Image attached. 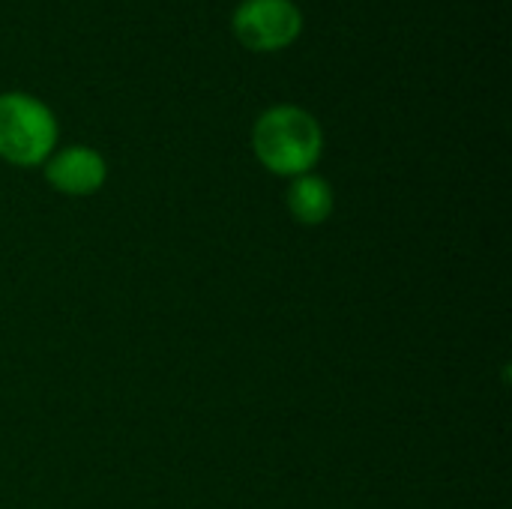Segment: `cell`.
<instances>
[{"mask_svg": "<svg viewBox=\"0 0 512 509\" xmlns=\"http://www.w3.org/2000/svg\"><path fill=\"white\" fill-rule=\"evenodd\" d=\"M252 147L267 171L300 177L321 159L324 135L309 111L297 105H276L258 117L252 129Z\"/></svg>", "mask_w": 512, "mask_h": 509, "instance_id": "1", "label": "cell"}, {"mask_svg": "<svg viewBox=\"0 0 512 509\" xmlns=\"http://www.w3.org/2000/svg\"><path fill=\"white\" fill-rule=\"evenodd\" d=\"M57 141L54 114L33 96H0V156L12 165L30 168L51 156Z\"/></svg>", "mask_w": 512, "mask_h": 509, "instance_id": "2", "label": "cell"}, {"mask_svg": "<svg viewBox=\"0 0 512 509\" xmlns=\"http://www.w3.org/2000/svg\"><path fill=\"white\" fill-rule=\"evenodd\" d=\"M303 30V15L291 0H246L234 12V33L252 51L291 45Z\"/></svg>", "mask_w": 512, "mask_h": 509, "instance_id": "3", "label": "cell"}, {"mask_svg": "<svg viewBox=\"0 0 512 509\" xmlns=\"http://www.w3.org/2000/svg\"><path fill=\"white\" fill-rule=\"evenodd\" d=\"M105 159L90 147H66L48 159L45 177L63 195H90L105 183Z\"/></svg>", "mask_w": 512, "mask_h": 509, "instance_id": "4", "label": "cell"}, {"mask_svg": "<svg viewBox=\"0 0 512 509\" xmlns=\"http://www.w3.org/2000/svg\"><path fill=\"white\" fill-rule=\"evenodd\" d=\"M288 210L297 222L303 225H321L333 213V189L327 180L315 174H300L294 177L288 189Z\"/></svg>", "mask_w": 512, "mask_h": 509, "instance_id": "5", "label": "cell"}]
</instances>
